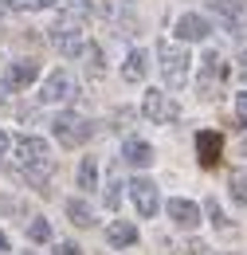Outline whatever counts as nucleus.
<instances>
[{"mask_svg":"<svg viewBox=\"0 0 247 255\" xmlns=\"http://www.w3.org/2000/svg\"><path fill=\"white\" fill-rule=\"evenodd\" d=\"M67 220L75 224V228H91V224H94L91 204H87V200H79V196H71V200H67Z\"/></svg>","mask_w":247,"mask_h":255,"instance_id":"obj_16","label":"nucleus"},{"mask_svg":"<svg viewBox=\"0 0 247 255\" xmlns=\"http://www.w3.org/2000/svg\"><path fill=\"white\" fill-rule=\"evenodd\" d=\"M16 169H20V177L28 181L31 189L47 192V181H51V173H55L51 145H47L43 137H35V133L16 137Z\"/></svg>","mask_w":247,"mask_h":255,"instance_id":"obj_1","label":"nucleus"},{"mask_svg":"<svg viewBox=\"0 0 247 255\" xmlns=\"http://www.w3.org/2000/svg\"><path fill=\"white\" fill-rule=\"evenodd\" d=\"M157 59H161V75L173 91H181L188 83V47L185 43H169V39H157Z\"/></svg>","mask_w":247,"mask_h":255,"instance_id":"obj_3","label":"nucleus"},{"mask_svg":"<svg viewBox=\"0 0 247 255\" xmlns=\"http://www.w3.org/2000/svg\"><path fill=\"white\" fill-rule=\"evenodd\" d=\"M220 153H224V137H220L216 129H200L196 133V157H200V165L204 169H216L220 161Z\"/></svg>","mask_w":247,"mask_h":255,"instance_id":"obj_9","label":"nucleus"},{"mask_svg":"<svg viewBox=\"0 0 247 255\" xmlns=\"http://www.w3.org/2000/svg\"><path fill=\"white\" fill-rule=\"evenodd\" d=\"M83 63H87V75H91V79H102V75H106L102 47H98V43H87V47H83Z\"/></svg>","mask_w":247,"mask_h":255,"instance_id":"obj_17","label":"nucleus"},{"mask_svg":"<svg viewBox=\"0 0 247 255\" xmlns=\"http://www.w3.org/2000/svg\"><path fill=\"white\" fill-rule=\"evenodd\" d=\"M79 189H98V165H94V157H83L79 161Z\"/></svg>","mask_w":247,"mask_h":255,"instance_id":"obj_18","label":"nucleus"},{"mask_svg":"<svg viewBox=\"0 0 247 255\" xmlns=\"http://www.w3.org/2000/svg\"><path fill=\"white\" fill-rule=\"evenodd\" d=\"M122 161L133 165V169H145V165H153V145L141 141V137H125L122 141Z\"/></svg>","mask_w":247,"mask_h":255,"instance_id":"obj_13","label":"nucleus"},{"mask_svg":"<svg viewBox=\"0 0 247 255\" xmlns=\"http://www.w3.org/2000/svg\"><path fill=\"white\" fill-rule=\"evenodd\" d=\"M208 8L216 12V20L224 24L228 35H236V39L247 35V8H244V0H208Z\"/></svg>","mask_w":247,"mask_h":255,"instance_id":"obj_6","label":"nucleus"},{"mask_svg":"<svg viewBox=\"0 0 247 255\" xmlns=\"http://www.w3.org/2000/svg\"><path fill=\"white\" fill-rule=\"evenodd\" d=\"M55 255H83V252H79L75 244H59V252H55Z\"/></svg>","mask_w":247,"mask_h":255,"instance_id":"obj_27","label":"nucleus"},{"mask_svg":"<svg viewBox=\"0 0 247 255\" xmlns=\"http://www.w3.org/2000/svg\"><path fill=\"white\" fill-rule=\"evenodd\" d=\"M228 189H232V196H236V200H240V204L247 208V165H240V169L232 173V181H228Z\"/></svg>","mask_w":247,"mask_h":255,"instance_id":"obj_19","label":"nucleus"},{"mask_svg":"<svg viewBox=\"0 0 247 255\" xmlns=\"http://www.w3.org/2000/svg\"><path fill=\"white\" fill-rule=\"evenodd\" d=\"M51 47L67 55V59H75V55H83V47H87V16H79V12H67L59 8V20L51 24Z\"/></svg>","mask_w":247,"mask_h":255,"instance_id":"obj_2","label":"nucleus"},{"mask_svg":"<svg viewBox=\"0 0 247 255\" xmlns=\"http://www.w3.org/2000/svg\"><path fill=\"white\" fill-rule=\"evenodd\" d=\"M145 75H149V55H145L141 47H133V51L125 55L122 79H125V83H145Z\"/></svg>","mask_w":247,"mask_h":255,"instance_id":"obj_14","label":"nucleus"},{"mask_svg":"<svg viewBox=\"0 0 247 255\" xmlns=\"http://www.w3.org/2000/svg\"><path fill=\"white\" fill-rule=\"evenodd\" d=\"M141 114H145L153 126H173V122H181V106L173 102V95H165V91H145Z\"/></svg>","mask_w":247,"mask_h":255,"instance_id":"obj_5","label":"nucleus"},{"mask_svg":"<svg viewBox=\"0 0 247 255\" xmlns=\"http://www.w3.org/2000/svg\"><path fill=\"white\" fill-rule=\"evenodd\" d=\"M165 212H169V220L177 224V228H196V224H200V204H192L185 196H173V200L165 204Z\"/></svg>","mask_w":247,"mask_h":255,"instance_id":"obj_11","label":"nucleus"},{"mask_svg":"<svg viewBox=\"0 0 247 255\" xmlns=\"http://www.w3.org/2000/svg\"><path fill=\"white\" fill-rule=\"evenodd\" d=\"M228 255H236V252H228Z\"/></svg>","mask_w":247,"mask_h":255,"instance_id":"obj_32","label":"nucleus"},{"mask_svg":"<svg viewBox=\"0 0 247 255\" xmlns=\"http://www.w3.org/2000/svg\"><path fill=\"white\" fill-rule=\"evenodd\" d=\"M8 252V236H4V232H0V255Z\"/></svg>","mask_w":247,"mask_h":255,"instance_id":"obj_30","label":"nucleus"},{"mask_svg":"<svg viewBox=\"0 0 247 255\" xmlns=\"http://www.w3.org/2000/svg\"><path fill=\"white\" fill-rule=\"evenodd\" d=\"M125 4H129V0H125Z\"/></svg>","mask_w":247,"mask_h":255,"instance_id":"obj_33","label":"nucleus"},{"mask_svg":"<svg viewBox=\"0 0 247 255\" xmlns=\"http://www.w3.org/2000/svg\"><path fill=\"white\" fill-rule=\"evenodd\" d=\"M118 204H122V181L114 177V181L106 185V208H118Z\"/></svg>","mask_w":247,"mask_h":255,"instance_id":"obj_22","label":"nucleus"},{"mask_svg":"<svg viewBox=\"0 0 247 255\" xmlns=\"http://www.w3.org/2000/svg\"><path fill=\"white\" fill-rule=\"evenodd\" d=\"M51 129H55L59 145H67V149H79V145L91 141V122H87L83 114H71V110H63L59 118L51 122Z\"/></svg>","mask_w":247,"mask_h":255,"instance_id":"obj_4","label":"nucleus"},{"mask_svg":"<svg viewBox=\"0 0 247 255\" xmlns=\"http://www.w3.org/2000/svg\"><path fill=\"white\" fill-rule=\"evenodd\" d=\"M35 79H39V63L35 59H16L4 71V87H12V91H28Z\"/></svg>","mask_w":247,"mask_h":255,"instance_id":"obj_10","label":"nucleus"},{"mask_svg":"<svg viewBox=\"0 0 247 255\" xmlns=\"http://www.w3.org/2000/svg\"><path fill=\"white\" fill-rule=\"evenodd\" d=\"M67 12H79V16H91V0H63Z\"/></svg>","mask_w":247,"mask_h":255,"instance_id":"obj_23","label":"nucleus"},{"mask_svg":"<svg viewBox=\"0 0 247 255\" xmlns=\"http://www.w3.org/2000/svg\"><path fill=\"white\" fill-rule=\"evenodd\" d=\"M129 196H133V204H137V212L149 220V216H157V208H161V196H157V185L149 181V177H133L129 181Z\"/></svg>","mask_w":247,"mask_h":255,"instance_id":"obj_8","label":"nucleus"},{"mask_svg":"<svg viewBox=\"0 0 247 255\" xmlns=\"http://www.w3.org/2000/svg\"><path fill=\"white\" fill-rule=\"evenodd\" d=\"M236 110H240V122L247 126V95H240V98H236Z\"/></svg>","mask_w":247,"mask_h":255,"instance_id":"obj_26","label":"nucleus"},{"mask_svg":"<svg viewBox=\"0 0 247 255\" xmlns=\"http://www.w3.org/2000/svg\"><path fill=\"white\" fill-rule=\"evenodd\" d=\"M28 240H31V244H47V240H51V224L43 220V216H31V224H28Z\"/></svg>","mask_w":247,"mask_h":255,"instance_id":"obj_20","label":"nucleus"},{"mask_svg":"<svg viewBox=\"0 0 247 255\" xmlns=\"http://www.w3.org/2000/svg\"><path fill=\"white\" fill-rule=\"evenodd\" d=\"M71 98H75V79H71L67 71H51V75L43 79V91H39V102L55 106V102H71Z\"/></svg>","mask_w":247,"mask_h":255,"instance_id":"obj_7","label":"nucleus"},{"mask_svg":"<svg viewBox=\"0 0 247 255\" xmlns=\"http://www.w3.org/2000/svg\"><path fill=\"white\" fill-rule=\"evenodd\" d=\"M106 240H110L114 248H129V244L137 240V228H133L129 220H114L110 228H106Z\"/></svg>","mask_w":247,"mask_h":255,"instance_id":"obj_15","label":"nucleus"},{"mask_svg":"<svg viewBox=\"0 0 247 255\" xmlns=\"http://www.w3.org/2000/svg\"><path fill=\"white\" fill-rule=\"evenodd\" d=\"M240 153H244V157H247V137H244V141H240Z\"/></svg>","mask_w":247,"mask_h":255,"instance_id":"obj_31","label":"nucleus"},{"mask_svg":"<svg viewBox=\"0 0 247 255\" xmlns=\"http://www.w3.org/2000/svg\"><path fill=\"white\" fill-rule=\"evenodd\" d=\"M204 208H208V216H212V224H220V228L228 224V220H224V208L216 204V196H208V204H204Z\"/></svg>","mask_w":247,"mask_h":255,"instance_id":"obj_24","label":"nucleus"},{"mask_svg":"<svg viewBox=\"0 0 247 255\" xmlns=\"http://www.w3.org/2000/svg\"><path fill=\"white\" fill-rule=\"evenodd\" d=\"M188 255H208V244H200V240H188Z\"/></svg>","mask_w":247,"mask_h":255,"instance_id":"obj_25","label":"nucleus"},{"mask_svg":"<svg viewBox=\"0 0 247 255\" xmlns=\"http://www.w3.org/2000/svg\"><path fill=\"white\" fill-rule=\"evenodd\" d=\"M208 32H212V24H208L204 16H196V12H185V16L177 20L181 43H200V39H208Z\"/></svg>","mask_w":247,"mask_h":255,"instance_id":"obj_12","label":"nucleus"},{"mask_svg":"<svg viewBox=\"0 0 247 255\" xmlns=\"http://www.w3.org/2000/svg\"><path fill=\"white\" fill-rule=\"evenodd\" d=\"M8 145H12V141H8V133H4V129H0V157H4V153H8Z\"/></svg>","mask_w":247,"mask_h":255,"instance_id":"obj_29","label":"nucleus"},{"mask_svg":"<svg viewBox=\"0 0 247 255\" xmlns=\"http://www.w3.org/2000/svg\"><path fill=\"white\" fill-rule=\"evenodd\" d=\"M55 0H12V8H20V12H43V8H51Z\"/></svg>","mask_w":247,"mask_h":255,"instance_id":"obj_21","label":"nucleus"},{"mask_svg":"<svg viewBox=\"0 0 247 255\" xmlns=\"http://www.w3.org/2000/svg\"><path fill=\"white\" fill-rule=\"evenodd\" d=\"M240 79H244V83H247V47H244V51H240Z\"/></svg>","mask_w":247,"mask_h":255,"instance_id":"obj_28","label":"nucleus"}]
</instances>
